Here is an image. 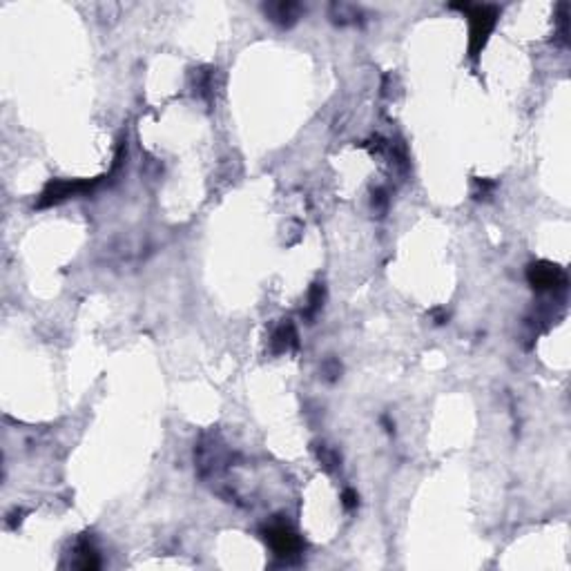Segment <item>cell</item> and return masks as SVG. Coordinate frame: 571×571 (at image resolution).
<instances>
[{
	"label": "cell",
	"instance_id": "12",
	"mask_svg": "<svg viewBox=\"0 0 571 571\" xmlns=\"http://www.w3.org/2000/svg\"><path fill=\"white\" fill-rule=\"evenodd\" d=\"M341 497H344V506L348 509V511H352V509L357 506V493L352 491V489H346Z\"/></svg>",
	"mask_w": 571,
	"mask_h": 571
},
{
	"label": "cell",
	"instance_id": "4",
	"mask_svg": "<svg viewBox=\"0 0 571 571\" xmlns=\"http://www.w3.org/2000/svg\"><path fill=\"white\" fill-rule=\"evenodd\" d=\"M527 279L536 290H563L567 286L565 270L552 262L531 264L527 270Z\"/></svg>",
	"mask_w": 571,
	"mask_h": 571
},
{
	"label": "cell",
	"instance_id": "6",
	"mask_svg": "<svg viewBox=\"0 0 571 571\" xmlns=\"http://www.w3.org/2000/svg\"><path fill=\"white\" fill-rule=\"evenodd\" d=\"M299 337H297V330H295V326L290 324V321H286V324H282L279 326L277 330H275V335H273V341H270V344H273V350L275 352H286V350H290V348H297V341Z\"/></svg>",
	"mask_w": 571,
	"mask_h": 571
},
{
	"label": "cell",
	"instance_id": "1",
	"mask_svg": "<svg viewBox=\"0 0 571 571\" xmlns=\"http://www.w3.org/2000/svg\"><path fill=\"white\" fill-rule=\"evenodd\" d=\"M455 9H462V12L469 16V25H471V56L475 58L482 51V47L486 45L491 32L495 29L497 16H500V9L493 5H453Z\"/></svg>",
	"mask_w": 571,
	"mask_h": 571
},
{
	"label": "cell",
	"instance_id": "11",
	"mask_svg": "<svg viewBox=\"0 0 571 571\" xmlns=\"http://www.w3.org/2000/svg\"><path fill=\"white\" fill-rule=\"evenodd\" d=\"M386 205H389V196H386V192H384V190H377L375 194H373V207H375V210L384 212V210H386Z\"/></svg>",
	"mask_w": 571,
	"mask_h": 571
},
{
	"label": "cell",
	"instance_id": "9",
	"mask_svg": "<svg viewBox=\"0 0 571 571\" xmlns=\"http://www.w3.org/2000/svg\"><path fill=\"white\" fill-rule=\"evenodd\" d=\"M321 302H324V286L315 284V288L310 290V295H308V308H306L308 319H313L317 315V310L321 308Z\"/></svg>",
	"mask_w": 571,
	"mask_h": 571
},
{
	"label": "cell",
	"instance_id": "2",
	"mask_svg": "<svg viewBox=\"0 0 571 571\" xmlns=\"http://www.w3.org/2000/svg\"><path fill=\"white\" fill-rule=\"evenodd\" d=\"M266 543L270 545V549L275 552V556L279 558H295L299 552L304 549L302 538H299L293 529L284 522H275L270 525L264 531Z\"/></svg>",
	"mask_w": 571,
	"mask_h": 571
},
{
	"label": "cell",
	"instance_id": "7",
	"mask_svg": "<svg viewBox=\"0 0 571 571\" xmlns=\"http://www.w3.org/2000/svg\"><path fill=\"white\" fill-rule=\"evenodd\" d=\"M76 567L78 569H99L101 567V558H99V552L96 547L90 543V540H80L76 545Z\"/></svg>",
	"mask_w": 571,
	"mask_h": 571
},
{
	"label": "cell",
	"instance_id": "3",
	"mask_svg": "<svg viewBox=\"0 0 571 571\" xmlns=\"http://www.w3.org/2000/svg\"><path fill=\"white\" fill-rule=\"evenodd\" d=\"M101 179L103 176H99V179H92V181H51L43 190V194H40L38 207H47V205L65 201V199H69V196L92 192L101 183Z\"/></svg>",
	"mask_w": 571,
	"mask_h": 571
},
{
	"label": "cell",
	"instance_id": "5",
	"mask_svg": "<svg viewBox=\"0 0 571 571\" xmlns=\"http://www.w3.org/2000/svg\"><path fill=\"white\" fill-rule=\"evenodd\" d=\"M266 14L270 16V20L275 23L290 27L293 23H297L299 14H302V5L297 3H277V5H266Z\"/></svg>",
	"mask_w": 571,
	"mask_h": 571
},
{
	"label": "cell",
	"instance_id": "10",
	"mask_svg": "<svg viewBox=\"0 0 571 571\" xmlns=\"http://www.w3.org/2000/svg\"><path fill=\"white\" fill-rule=\"evenodd\" d=\"M324 373H326V377H328V380H337V377H339V373H341L339 361H337V359H328L326 364H324Z\"/></svg>",
	"mask_w": 571,
	"mask_h": 571
},
{
	"label": "cell",
	"instance_id": "8",
	"mask_svg": "<svg viewBox=\"0 0 571 571\" xmlns=\"http://www.w3.org/2000/svg\"><path fill=\"white\" fill-rule=\"evenodd\" d=\"M315 453H317V460L321 462V466H324L326 471H335L339 466V462H341L339 453L335 449H330L328 444H317Z\"/></svg>",
	"mask_w": 571,
	"mask_h": 571
}]
</instances>
